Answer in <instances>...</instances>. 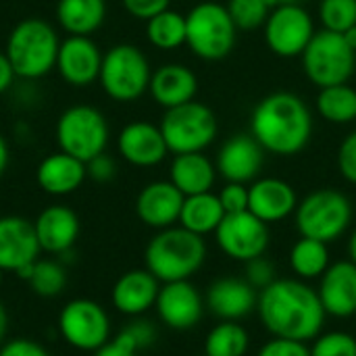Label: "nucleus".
<instances>
[{
  "label": "nucleus",
  "mask_w": 356,
  "mask_h": 356,
  "mask_svg": "<svg viewBox=\"0 0 356 356\" xmlns=\"http://www.w3.org/2000/svg\"><path fill=\"white\" fill-rule=\"evenodd\" d=\"M217 246L234 261L248 263L263 257L269 246V225L250 211L225 215L215 232Z\"/></svg>",
  "instance_id": "nucleus-12"
},
{
  "label": "nucleus",
  "mask_w": 356,
  "mask_h": 356,
  "mask_svg": "<svg viewBox=\"0 0 356 356\" xmlns=\"http://www.w3.org/2000/svg\"><path fill=\"white\" fill-rule=\"evenodd\" d=\"M58 330L69 346L83 353H96L111 342V319L106 311L90 298L67 302L58 315Z\"/></svg>",
  "instance_id": "nucleus-11"
},
{
  "label": "nucleus",
  "mask_w": 356,
  "mask_h": 356,
  "mask_svg": "<svg viewBox=\"0 0 356 356\" xmlns=\"http://www.w3.org/2000/svg\"><path fill=\"white\" fill-rule=\"evenodd\" d=\"M42 252L33 223L23 217L6 215L0 217V269L2 271H17L23 265L38 261Z\"/></svg>",
  "instance_id": "nucleus-16"
},
{
  "label": "nucleus",
  "mask_w": 356,
  "mask_h": 356,
  "mask_svg": "<svg viewBox=\"0 0 356 356\" xmlns=\"http://www.w3.org/2000/svg\"><path fill=\"white\" fill-rule=\"evenodd\" d=\"M317 111L330 123H350L356 119V90L348 83L321 88L317 96Z\"/></svg>",
  "instance_id": "nucleus-31"
},
{
  "label": "nucleus",
  "mask_w": 356,
  "mask_h": 356,
  "mask_svg": "<svg viewBox=\"0 0 356 356\" xmlns=\"http://www.w3.org/2000/svg\"><path fill=\"white\" fill-rule=\"evenodd\" d=\"M169 175H171L169 181L184 196H194V194L211 192L217 169L202 152H186V154H175Z\"/></svg>",
  "instance_id": "nucleus-27"
},
{
  "label": "nucleus",
  "mask_w": 356,
  "mask_h": 356,
  "mask_svg": "<svg viewBox=\"0 0 356 356\" xmlns=\"http://www.w3.org/2000/svg\"><path fill=\"white\" fill-rule=\"evenodd\" d=\"M219 200H221V207H223L225 215L244 213V211H248V188H246L244 184H234V181H229V184L219 192Z\"/></svg>",
  "instance_id": "nucleus-40"
},
{
  "label": "nucleus",
  "mask_w": 356,
  "mask_h": 356,
  "mask_svg": "<svg viewBox=\"0 0 356 356\" xmlns=\"http://www.w3.org/2000/svg\"><path fill=\"white\" fill-rule=\"evenodd\" d=\"M319 17L323 29L344 33L356 25V0H321Z\"/></svg>",
  "instance_id": "nucleus-35"
},
{
  "label": "nucleus",
  "mask_w": 356,
  "mask_h": 356,
  "mask_svg": "<svg viewBox=\"0 0 356 356\" xmlns=\"http://www.w3.org/2000/svg\"><path fill=\"white\" fill-rule=\"evenodd\" d=\"M271 10L277 8V6H288V4H300V0H267Z\"/></svg>",
  "instance_id": "nucleus-52"
},
{
  "label": "nucleus",
  "mask_w": 356,
  "mask_h": 356,
  "mask_svg": "<svg viewBox=\"0 0 356 356\" xmlns=\"http://www.w3.org/2000/svg\"><path fill=\"white\" fill-rule=\"evenodd\" d=\"M257 356H311V348L307 346V342L273 338L259 350Z\"/></svg>",
  "instance_id": "nucleus-41"
},
{
  "label": "nucleus",
  "mask_w": 356,
  "mask_h": 356,
  "mask_svg": "<svg viewBox=\"0 0 356 356\" xmlns=\"http://www.w3.org/2000/svg\"><path fill=\"white\" fill-rule=\"evenodd\" d=\"M290 265H292V271L300 280L321 277L330 267L327 244L319 242V240H313V238H302L300 236V240L292 246Z\"/></svg>",
  "instance_id": "nucleus-30"
},
{
  "label": "nucleus",
  "mask_w": 356,
  "mask_h": 356,
  "mask_svg": "<svg viewBox=\"0 0 356 356\" xmlns=\"http://www.w3.org/2000/svg\"><path fill=\"white\" fill-rule=\"evenodd\" d=\"M106 17L104 0H58L56 19L69 35L94 33Z\"/></svg>",
  "instance_id": "nucleus-28"
},
{
  "label": "nucleus",
  "mask_w": 356,
  "mask_h": 356,
  "mask_svg": "<svg viewBox=\"0 0 356 356\" xmlns=\"http://www.w3.org/2000/svg\"><path fill=\"white\" fill-rule=\"evenodd\" d=\"M94 356H138V353L117 336L113 342H106L102 348H98Z\"/></svg>",
  "instance_id": "nucleus-46"
},
{
  "label": "nucleus",
  "mask_w": 356,
  "mask_h": 356,
  "mask_svg": "<svg viewBox=\"0 0 356 356\" xmlns=\"http://www.w3.org/2000/svg\"><path fill=\"white\" fill-rule=\"evenodd\" d=\"M263 167V148L252 136L229 138L217 154V171L234 184L257 179Z\"/></svg>",
  "instance_id": "nucleus-23"
},
{
  "label": "nucleus",
  "mask_w": 356,
  "mask_h": 356,
  "mask_svg": "<svg viewBox=\"0 0 356 356\" xmlns=\"http://www.w3.org/2000/svg\"><path fill=\"white\" fill-rule=\"evenodd\" d=\"M154 307L161 321L175 332H188L196 327L204 313V300L190 280L161 286Z\"/></svg>",
  "instance_id": "nucleus-14"
},
{
  "label": "nucleus",
  "mask_w": 356,
  "mask_h": 356,
  "mask_svg": "<svg viewBox=\"0 0 356 356\" xmlns=\"http://www.w3.org/2000/svg\"><path fill=\"white\" fill-rule=\"evenodd\" d=\"M102 52L90 35H69L58 46L56 71L58 75L75 88H86L100 77Z\"/></svg>",
  "instance_id": "nucleus-15"
},
{
  "label": "nucleus",
  "mask_w": 356,
  "mask_h": 356,
  "mask_svg": "<svg viewBox=\"0 0 356 356\" xmlns=\"http://www.w3.org/2000/svg\"><path fill=\"white\" fill-rule=\"evenodd\" d=\"M161 282L148 269H131L113 286V307L129 317H140L156 305Z\"/></svg>",
  "instance_id": "nucleus-24"
},
{
  "label": "nucleus",
  "mask_w": 356,
  "mask_h": 356,
  "mask_svg": "<svg viewBox=\"0 0 356 356\" xmlns=\"http://www.w3.org/2000/svg\"><path fill=\"white\" fill-rule=\"evenodd\" d=\"M146 35L154 48L173 50L186 44V15L177 10H163L146 21Z\"/></svg>",
  "instance_id": "nucleus-32"
},
{
  "label": "nucleus",
  "mask_w": 356,
  "mask_h": 356,
  "mask_svg": "<svg viewBox=\"0 0 356 356\" xmlns=\"http://www.w3.org/2000/svg\"><path fill=\"white\" fill-rule=\"evenodd\" d=\"M15 71H13V65L8 60V56L4 52H0V94L6 92L10 86H13V79H15Z\"/></svg>",
  "instance_id": "nucleus-47"
},
{
  "label": "nucleus",
  "mask_w": 356,
  "mask_h": 356,
  "mask_svg": "<svg viewBox=\"0 0 356 356\" xmlns=\"http://www.w3.org/2000/svg\"><path fill=\"white\" fill-rule=\"evenodd\" d=\"M27 284L40 298H56L67 286V271L56 261H35Z\"/></svg>",
  "instance_id": "nucleus-34"
},
{
  "label": "nucleus",
  "mask_w": 356,
  "mask_h": 356,
  "mask_svg": "<svg viewBox=\"0 0 356 356\" xmlns=\"http://www.w3.org/2000/svg\"><path fill=\"white\" fill-rule=\"evenodd\" d=\"M159 127L169 152H202L217 136V117L207 104L190 100L175 108H167Z\"/></svg>",
  "instance_id": "nucleus-9"
},
{
  "label": "nucleus",
  "mask_w": 356,
  "mask_h": 356,
  "mask_svg": "<svg viewBox=\"0 0 356 356\" xmlns=\"http://www.w3.org/2000/svg\"><path fill=\"white\" fill-rule=\"evenodd\" d=\"M86 171H88V177L94 179L96 184H108L117 175V163L108 154L102 152L86 163Z\"/></svg>",
  "instance_id": "nucleus-43"
},
{
  "label": "nucleus",
  "mask_w": 356,
  "mask_h": 356,
  "mask_svg": "<svg viewBox=\"0 0 356 356\" xmlns=\"http://www.w3.org/2000/svg\"><path fill=\"white\" fill-rule=\"evenodd\" d=\"M338 169L342 177L350 184H356V131L344 138L338 150Z\"/></svg>",
  "instance_id": "nucleus-42"
},
{
  "label": "nucleus",
  "mask_w": 356,
  "mask_h": 356,
  "mask_svg": "<svg viewBox=\"0 0 356 356\" xmlns=\"http://www.w3.org/2000/svg\"><path fill=\"white\" fill-rule=\"evenodd\" d=\"M58 35L54 27L38 17L19 21L6 40L4 54L8 56L13 71L23 79H38L56 67Z\"/></svg>",
  "instance_id": "nucleus-4"
},
{
  "label": "nucleus",
  "mask_w": 356,
  "mask_h": 356,
  "mask_svg": "<svg viewBox=\"0 0 356 356\" xmlns=\"http://www.w3.org/2000/svg\"><path fill=\"white\" fill-rule=\"evenodd\" d=\"M204 356H207V355H204Z\"/></svg>",
  "instance_id": "nucleus-54"
},
{
  "label": "nucleus",
  "mask_w": 356,
  "mask_h": 356,
  "mask_svg": "<svg viewBox=\"0 0 356 356\" xmlns=\"http://www.w3.org/2000/svg\"><path fill=\"white\" fill-rule=\"evenodd\" d=\"M117 336H119L125 344H129L136 353H140V350L148 348V346L154 342L156 332H154L152 323H148V321H134L131 325H127V327H125L123 332H119Z\"/></svg>",
  "instance_id": "nucleus-39"
},
{
  "label": "nucleus",
  "mask_w": 356,
  "mask_h": 356,
  "mask_svg": "<svg viewBox=\"0 0 356 356\" xmlns=\"http://www.w3.org/2000/svg\"><path fill=\"white\" fill-rule=\"evenodd\" d=\"M348 259L356 265V229L353 232L350 240H348Z\"/></svg>",
  "instance_id": "nucleus-51"
},
{
  "label": "nucleus",
  "mask_w": 356,
  "mask_h": 356,
  "mask_svg": "<svg viewBox=\"0 0 356 356\" xmlns=\"http://www.w3.org/2000/svg\"><path fill=\"white\" fill-rule=\"evenodd\" d=\"M342 35H344L346 44H348V46H350V48H353V50L356 52V25H353L350 29H346V31H344Z\"/></svg>",
  "instance_id": "nucleus-50"
},
{
  "label": "nucleus",
  "mask_w": 356,
  "mask_h": 356,
  "mask_svg": "<svg viewBox=\"0 0 356 356\" xmlns=\"http://www.w3.org/2000/svg\"><path fill=\"white\" fill-rule=\"evenodd\" d=\"M117 148L134 167H154L169 152L161 127L146 121H134L125 125L117 138Z\"/></svg>",
  "instance_id": "nucleus-18"
},
{
  "label": "nucleus",
  "mask_w": 356,
  "mask_h": 356,
  "mask_svg": "<svg viewBox=\"0 0 356 356\" xmlns=\"http://www.w3.org/2000/svg\"><path fill=\"white\" fill-rule=\"evenodd\" d=\"M184 194L171 181H152L138 194L136 213L140 221L154 229H167L179 221Z\"/></svg>",
  "instance_id": "nucleus-20"
},
{
  "label": "nucleus",
  "mask_w": 356,
  "mask_h": 356,
  "mask_svg": "<svg viewBox=\"0 0 356 356\" xmlns=\"http://www.w3.org/2000/svg\"><path fill=\"white\" fill-rule=\"evenodd\" d=\"M150 65L144 52L131 44H117L102 56L100 86L117 102L138 100L150 86Z\"/></svg>",
  "instance_id": "nucleus-7"
},
{
  "label": "nucleus",
  "mask_w": 356,
  "mask_h": 356,
  "mask_svg": "<svg viewBox=\"0 0 356 356\" xmlns=\"http://www.w3.org/2000/svg\"><path fill=\"white\" fill-rule=\"evenodd\" d=\"M311 356H356V338L346 332H330L317 336Z\"/></svg>",
  "instance_id": "nucleus-37"
},
{
  "label": "nucleus",
  "mask_w": 356,
  "mask_h": 356,
  "mask_svg": "<svg viewBox=\"0 0 356 356\" xmlns=\"http://www.w3.org/2000/svg\"><path fill=\"white\" fill-rule=\"evenodd\" d=\"M121 2L131 17L142 21H148L169 8V0H121Z\"/></svg>",
  "instance_id": "nucleus-44"
},
{
  "label": "nucleus",
  "mask_w": 356,
  "mask_h": 356,
  "mask_svg": "<svg viewBox=\"0 0 356 356\" xmlns=\"http://www.w3.org/2000/svg\"><path fill=\"white\" fill-rule=\"evenodd\" d=\"M313 35V19L300 4L277 6L265 21V42L277 56H300Z\"/></svg>",
  "instance_id": "nucleus-13"
},
{
  "label": "nucleus",
  "mask_w": 356,
  "mask_h": 356,
  "mask_svg": "<svg viewBox=\"0 0 356 356\" xmlns=\"http://www.w3.org/2000/svg\"><path fill=\"white\" fill-rule=\"evenodd\" d=\"M2 273H4V271L0 269V286H2Z\"/></svg>",
  "instance_id": "nucleus-53"
},
{
  "label": "nucleus",
  "mask_w": 356,
  "mask_h": 356,
  "mask_svg": "<svg viewBox=\"0 0 356 356\" xmlns=\"http://www.w3.org/2000/svg\"><path fill=\"white\" fill-rule=\"evenodd\" d=\"M259 302V292L240 277H221L207 292L209 311L221 321H238L248 317Z\"/></svg>",
  "instance_id": "nucleus-21"
},
{
  "label": "nucleus",
  "mask_w": 356,
  "mask_h": 356,
  "mask_svg": "<svg viewBox=\"0 0 356 356\" xmlns=\"http://www.w3.org/2000/svg\"><path fill=\"white\" fill-rule=\"evenodd\" d=\"M275 280H277L275 277V265L271 261H267L265 257H257V259L246 263V282L254 290H265Z\"/></svg>",
  "instance_id": "nucleus-38"
},
{
  "label": "nucleus",
  "mask_w": 356,
  "mask_h": 356,
  "mask_svg": "<svg viewBox=\"0 0 356 356\" xmlns=\"http://www.w3.org/2000/svg\"><path fill=\"white\" fill-rule=\"evenodd\" d=\"M6 330H8V315H6L4 305L0 302V344H2V340L6 336Z\"/></svg>",
  "instance_id": "nucleus-49"
},
{
  "label": "nucleus",
  "mask_w": 356,
  "mask_h": 356,
  "mask_svg": "<svg viewBox=\"0 0 356 356\" xmlns=\"http://www.w3.org/2000/svg\"><path fill=\"white\" fill-rule=\"evenodd\" d=\"M313 134V117L305 100L292 92L265 96L250 117V136L263 150L292 156L307 148Z\"/></svg>",
  "instance_id": "nucleus-2"
},
{
  "label": "nucleus",
  "mask_w": 356,
  "mask_h": 356,
  "mask_svg": "<svg viewBox=\"0 0 356 356\" xmlns=\"http://www.w3.org/2000/svg\"><path fill=\"white\" fill-rule=\"evenodd\" d=\"M207 259V244L202 236L186 227H167L148 242L144 261L146 269L163 284L190 280Z\"/></svg>",
  "instance_id": "nucleus-3"
},
{
  "label": "nucleus",
  "mask_w": 356,
  "mask_h": 356,
  "mask_svg": "<svg viewBox=\"0 0 356 356\" xmlns=\"http://www.w3.org/2000/svg\"><path fill=\"white\" fill-rule=\"evenodd\" d=\"M227 13L238 29H257L269 19L271 6L267 0H229Z\"/></svg>",
  "instance_id": "nucleus-36"
},
{
  "label": "nucleus",
  "mask_w": 356,
  "mask_h": 356,
  "mask_svg": "<svg viewBox=\"0 0 356 356\" xmlns=\"http://www.w3.org/2000/svg\"><path fill=\"white\" fill-rule=\"evenodd\" d=\"M6 167H8V144L0 134V177L4 175Z\"/></svg>",
  "instance_id": "nucleus-48"
},
{
  "label": "nucleus",
  "mask_w": 356,
  "mask_h": 356,
  "mask_svg": "<svg viewBox=\"0 0 356 356\" xmlns=\"http://www.w3.org/2000/svg\"><path fill=\"white\" fill-rule=\"evenodd\" d=\"M257 311L273 338L296 342L315 340L327 315L317 290L300 280H275L259 292Z\"/></svg>",
  "instance_id": "nucleus-1"
},
{
  "label": "nucleus",
  "mask_w": 356,
  "mask_h": 356,
  "mask_svg": "<svg viewBox=\"0 0 356 356\" xmlns=\"http://www.w3.org/2000/svg\"><path fill=\"white\" fill-rule=\"evenodd\" d=\"M88 177L86 163L58 150L42 159L35 171L38 186L50 196H67L75 192Z\"/></svg>",
  "instance_id": "nucleus-25"
},
{
  "label": "nucleus",
  "mask_w": 356,
  "mask_h": 356,
  "mask_svg": "<svg viewBox=\"0 0 356 356\" xmlns=\"http://www.w3.org/2000/svg\"><path fill=\"white\" fill-rule=\"evenodd\" d=\"M56 142L63 152L88 163L106 150L108 123L90 104L69 106L56 121Z\"/></svg>",
  "instance_id": "nucleus-8"
},
{
  "label": "nucleus",
  "mask_w": 356,
  "mask_h": 356,
  "mask_svg": "<svg viewBox=\"0 0 356 356\" xmlns=\"http://www.w3.org/2000/svg\"><path fill=\"white\" fill-rule=\"evenodd\" d=\"M248 332L238 321H221L215 325L204 342L207 356H244L248 350Z\"/></svg>",
  "instance_id": "nucleus-33"
},
{
  "label": "nucleus",
  "mask_w": 356,
  "mask_h": 356,
  "mask_svg": "<svg viewBox=\"0 0 356 356\" xmlns=\"http://www.w3.org/2000/svg\"><path fill=\"white\" fill-rule=\"evenodd\" d=\"M33 229L44 252L67 254L79 236V217L65 204H52L38 215Z\"/></svg>",
  "instance_id": "nucleus-22"
},
{
  "label": "nucleus",
  "mask_w": 356,
  "mask_h": 356,
  "mask_svg": "<svg viewBox=\"0 0 356 356\" xmlns=\"http://www.w3.org/2000/svg\"><path fill=\"white\" fill-rule=\"evenodd\" d=\"M319 300L327 315L338 319H348L356 315V265L348 261H338L327 267L319 284Z\"/></svg>",
  "instance_id": "nucleus-17"
},
{
  "label": "nucleus",
  "mask_w": 356,
  "mask_h": 356,
  "mask_svg": "<svg viewBox=\"0 0 356 356\" xmlns=\"http://www.w3.org/2000/svg\"><path fill=\"white\" fill-rule=\"evenodd\" d=\"M148 90L161 106L175 108L179 104L194 100L198 81L188 67L171 63V65H163L152 73Z\"/></svg>",
  "instance_id": "nucleus-26"
},
{
  "label": "nucleus",
  "mask_w": 356,
  "mask_h": 356,
  "mask_svg": "<svg viewBox=\"0 0 356 356\" xmlns=\"http://www.w3.org/2000/svg\"><path fill=\"white\" fill-rule=\"evenodd\" d=\"M0 356H50L48 350L38 344V342H31V340H25V338H17V340H10L6 344L0 346Z\"/></svg>",
  "instance_id": "nucleus-45"
},
{
  "label": "nucleus",
  "mask_w": 356,
  "mask_h": 356,
  "mask_svg": "<svg viewBox=\"0 0 356 356\" xmlns=\"http://www.w3.org/2000/svg\"><path fill=\"white\" fill-rule=\"evenodd\" d=\"M296 227L302 238L319 242L338 240L353 221V204L338 190H315L296 207Z\"/></svg>",
  "instance_id": "nucleus-6"
},
{
  "label": "nucleus",
  "mask_w": 356,
  "mask_h": 356,
  "mask_svg": "<svg viewBox=\"0 0 356 356\" xmlns=\"http://www.w3.org/2000/svg\"><path fill=\"white\" fill-rule=\"evenodd\" d=\"M236 23L219 2L196 4L186 15V44L204 60L225 58L236 44Z\"/></svg>",
  "instance_id": "nucleus-5"
},
{
  "label": "nucleus",
  "mask_w": 356,
  "mask_h": 356,
  "mask_svg": "<svg viewBox=\"0 0 356 356\" xmlns=\"http://www.w3.org/2000/svg\"><path fill=\"white\" fill-rule=\"evenodd\" d=\"M300 56L307 77L319 88L346 83L355 73L356 52L336 31H315Z\"/></svg>",
  "instance_id": "nucleus-10"
},
{
  "label": "nucleus",
  "mask_w": 356,
  "mask_h": 356,
  "mask_svg": "<svg viewBox=\"0 0 356 356\" xmlns=\"http://www.w3.org/2000/svg\"><path fill=\"white\" fill-rule=\"evenodd\" d=\"M298 207V198L294 188L277 177L257 179L248 188V211L261 221L280 223L288 219Z\"/></svg>",
  "instance_id": "nucleus-19"
},
{
  "label": "nucleus",
  "mask_w": 356,
  "mask_h": 356,
  "mask_svg": "<svg viewBox=\"0 0 356 356\" xmlns=\"http://www.w3.org/2000/svg\"><path fill=\"white\" fill-rule=\"evenodd\" d=\"M223 217H225V211L221 207L219 196L204 192V194H194V196L184 198V207L179 213V225L192 234L207 236V234L217 232Z\"/></svg>",
  "instance_id": "nucleus-29"
}]
</instances>
